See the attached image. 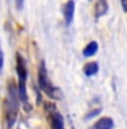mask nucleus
<instances>
[{"instance_id": "5", "label": "nucleus", "mask_w": 127, "mask_h": 129, "mask_svg": "<svg viewBox=\"0 0 127 129\" xmlns=\"http://www.w3.org/2000/svg\"><path fill=\"white\" fill-rule=\"evenodd\" d=\"M49 117H50L51 129H65V127H64V119L62 115L59 112H57L55 109H51Z\"/></svg>"}, {"instance_id": "9", "label": "nucleus", "mask_w": 127, "mask_h": 129, "mask_svg": "<svg viewBox=\"0 0 127 129\" xmlns=\"http://www.w3.org/2000/svg\"><path fill=\"white\" fill-rule=\"evenodd\" d=\"M97 49H98V45H97V43L96 42H92V43H89L88 45L85 47L82 54H84L86 57H89V56H92L95 53H96Z\"/></svg>"}, {"instance_id": "1", "label": "nucleus", "mask_w": 127, "mask_h": 129, "mask_svg": "<svg viewBox=\"0 0 127 129\" xmlns=\"http://www.w3.org/2000/svg\"><path fill=\"white\" fill-rule=\"evenodd\" d=\"M8 98L6 103V118L9 127H12L16 122L17 113H18V99H17V89L14 82L8 85Z\"/></svg>"}, {"instance_id": "4", "label": "nucleus", "mask_w": 127, "mask_h": 129, "mask_svg": "<svg viewBox=\"0 0 127 129\" xmlns=\"http://www.w3.org/2000/svg\"><path fill=\"white\" fill-rule=\"evenodd\" d=\"M62 12L64 17L67 25H70L74 19V14H75V2L72 0H68L65 4V6L62 7Z\"/></svg>"}, {"instance_id": "7", "label": "nucleus", "mask_w": 127, "mask_h": 129, "mask_svg": "<svg viewBox=\"0 0 127 129\" xmlns=\"http://www.w3.org/2000/svg\"><path fill=\"white\" fill-rule=\"evenodd\" d=\"M114 123L110 118H102L100 120H98L96 122L94 129H112Z\"/></svg>"}, {"instance_id": "8", "label": "nucleus", "mask_w": 127, "mask_h": 129, "mask_svg": "<svg viewBox=\"0 0 127 129\" xmlns=\"http://www.w3.org/2000/svg\"><path fill=\"white\" fill-rule=\"evenodd\" d=\"M84 72L87 76H92L98 72V64L95 62H90V63L86 64L84 68Z\"/></svg>"}, {"instance_id": "3", "label": "nucleus", "mask_w": 127, "mask_h": 129, "mask_svg": "<svg viewBox=\"0 0 127 129\" xmlns=\"http://www.w3.org/2000/svg\"><path fill=\"white\" fill-rule=\"evenodd\" d=\"M38 84L39 88L44 91L48 96L54 99H59L60 98V93L59 90L57 88L51 84V82L48 79V73H47V69H46L45 62H41L40 66H39V71H38Z\"/></svg>"}, {"instance_id": "10", "label": "nucleus", "mask_w": 127, "mask_h": 129, "mask_svg": "<svg viewBox=\"0 0 127 129\" xmlns=\"http://www.w3.org/2000/svg\"><path fill=\"white\" fill-rule=\"evenodd\" d=\"M14 1H16V6H17V8H18L19 10H20V9H22L25 0H14Z\"/></svg>"}, {"instance_id": "12", "label": "nucleus", "mask_w": 127, "mask_h": 129, "mask_svg": "<svg viewBox=\"0 0 127 129\" xmlns=\"http://www.w3.org/2000/svg\"><path fill=\"white\" fill-rule=\"evenodd\" d=\"M122 5H123L124 10L127 11V0H122Z\"/></svg>"}, {"instance_id": "6", "label": "nucleus", "mask_w": 127, "mask_h": 129, "mask_svg": "<svg viewBox=\"0 0 127 129\" xmlns=\"http://www.w3.org/2000/svg\"><path fill=\"white\" fill-rule=\"evenodd\" d=\"M108 10V5H107V0H98L95 7V15L96 17H100L105 15Z\"/></svg>"}, {"instance_id": "2", "label": "nucleus", "mask_w": 127, "mask_h": 129, "mask_svg": "<svg viewBox=\"0 0 127 129\" xmlns=\"http://www.w3.org/2000/svg\"><path fill=\"white\" fill-rule=\"evenodd\" d=\"M16 71L18 74V81H19V95H20L21 100L24 102H28V98H27V91H26V81L27 76H28V71H27V63L26 59L21 55L20 53L16 54Z\"/></svg>"}, {"instance_id": "11", "label": "nucleus", "mask_w": 127, "mask_h": 129, "mask_svg": "<svg viewBox=\"0 0 127 129\" xmlns=\"http://www.w3.org/2000/svg\"><path fill=\"white\" fill-rule=\"evenodd\" d=\"M2 66H4V53H2L1 46H0V71H1Z\"/></svg>"}]
</instances>
